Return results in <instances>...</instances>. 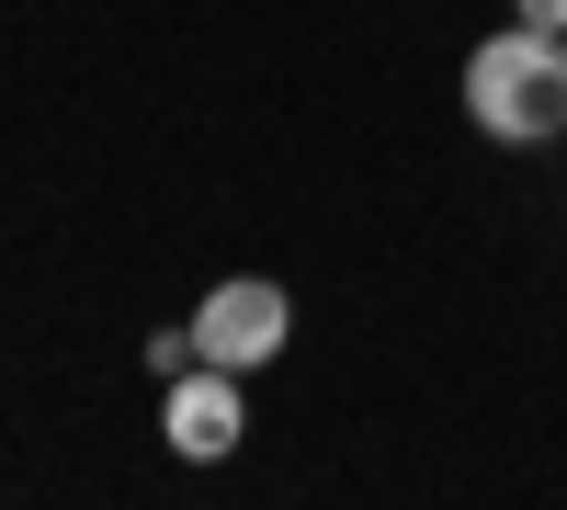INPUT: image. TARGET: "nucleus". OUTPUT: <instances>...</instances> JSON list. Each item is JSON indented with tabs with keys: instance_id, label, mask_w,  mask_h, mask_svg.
<instances>
[{
	"instance_id": "1",
	"label": "nucleus",
	"mask_w": 567,
	"mask_h": 510,
	"mask_svg": "<svg viewBox=\"0 0 567 510\" xmlns=\"http://www.w3.org/2000/svg\"><path fill=\"white\" fill-rule=\"evenodd\" d=\"M465 114L511 148H545L567 136V45L556 34H488L477 58H465Z\"/></svg>"
},
{
	"instance_id": "2",
	"label": "nucleus",
	"mask_w": 567,
	"mask_h": 510,
	"mask_svg": "<svg viewBox=\"0 0 567 510\" xmlns=\"http://www.w3.org/2000/svg\"><path fill=\"white\" fill-rule=\"evenodd\" d=\"M284 284H261V272H239V284H216L205 306H194V352L205 363H227V375H250V363H272L284 352Z\"/></svg>"
},
{
	"instance_id": "3",
	"label": "nucleus",
	"mask_w": 567,
	"mask_h": 510,
	"mask_svg": "<svg viewBox=\"0 0 567 510\" xmlns=\"http://www.w3.org/2000/svg\"><path fill=\"white\" fill-rule=\"evenodd\" d=\"M159 431H171V454H194V466L239 454L250 408H239V386H227V363H194V375H171V408H159Z\"/></svg>"
},
{
	"instance_id": "4",
	"label": "nucleus",
	"mask_w": 567,
	"mask_h": 510,
	"mask_svg": "<svg viewBox=\"0 0 567 510\" xmlns=\"http://www.w3.org/2000/svg\"><path fill=\"white\" fill-rule=\"evenodd\" d=\"M523 34H556L567 45V0H523Z\"/></svg>"
}]
</instances>
